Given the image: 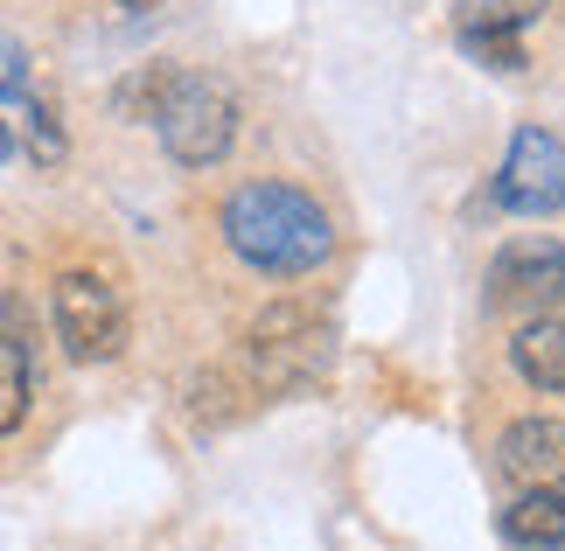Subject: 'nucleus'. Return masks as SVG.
Here are the masks:
<instances>
[{
	"label": "nucleus",
	"instance_id": "nucleus-1",
	"mask_svg": "<svg viewBox=\"0 0 565 551\" xmlns=\"http://www.w3.org/2000/svg\"><path fill=\"white\" fill-rule=\"evenodd\" d=\"M224 245L245 258L252 273L300 279L335 252V224L315 195H300L287 182H245V189H231V203H224Z\"/></svg>",
	"mask_w": 565,
	"mask_h": 551
},
{
	"label": "nucleus",
	"instance_id": "nucleus-2",
	"mask_svg": "<svg viewBox=\"0 0 565 551\" xmlns=\"http://www.w3.org/2000/svg\"><path fill=\"white\" fill-rule=\"evenodd\" d=\"M335 357V328L300 300H279L252 321L245 336V363H252V391H300L315 384Z\"/></svg>",
	"mask_w": 565,
	"mask_h": 551
},
{
	"label": "nucleus",
	"instance_id": "nucleus-3",
	"mask_svg": "<svg viewBox=\"0 0 565 551\" xmlns=\"http://www.w3.org/2000/svg\"><path fill=\"white\" fill-rule=\"evenodd\" d=\"M154 134L182 168H216L231 153V140H237V98L216 77L175 71V84H168V98L154 113Z\"/></svg>",
	"mask_w": 565,
	"mask_h": 551
},
{
	"label": "nucleus",
	"instance_id": "nucleus-4",
	"mask_svg": "<svg viewBox=\"0 0 565 551\" xmlns=\"http://www.w3.org/2000/svg\"><path fill=\"white\" fill-rule=\"evenodd\" d=\"M50 315H56V342L71 363H113L126 349V300L98 273H63L50 294Z\"/></svg>",
	"mask_w": 565,
	"mask_h": 551
},
{
	"label": "nucleus",
	"instance_id": "nucleus-5",
	"mask_svg": "<svg viewBox=\"0 0 565 551\" xmlns=\"http://www.w3.org/2000/svg\"><path fill=\"white\" fill-rule=\"evenodd\" d=\"M489 307L516 321L558 315L565 307V245L558 237H510L489 266Z\"/></svg>",
	"mask_w": 565,
	"mask_h": 551
},
{
	"label": "nucleus",
	"instance_id": "nucleus-6",
	"mask_svg": "<svg viewBox=\"0 0 565 551\" xmlns=\"http://www.w3.org/2000/svg\"><path fill=\"white\" fill-rule=\"evenodd\" d=\"M495 203L516 216H552L565 210V140L545 126H524L495 168Z\"/></svg>",
	"mask_w": 565,
	"mask_h": 551
},
{
	"label": "nucleus",
	"instance_id": "nucleus-7",
	"mask_svg": "<svg viewBox=\"0 0 565 551\" xmlns=\"http://www.w3.org/2000/svg\"><path fill=\"white\" fill-rule=\"evenodd\" d=\"M545 21V0H461V50L489 71H524V35Z\"/></svg>",
	"mask_w": 565,
	"mask_h": 551
},
{
	"label": "nucleus",
	"instance_id": "nucleus-8",
	"mask_svg": "<svg viewBox=\"0 0 565 551\" xmlns=\"http://www.w3.org/2000/svg\"><path fill=\"white\" fill-rule=\"evenodd\" d=\"M495 454L516 489H565V418H516Z\"/></svg>",
	"mask_w": 565,
	"mask_h": 551
},
{
	"label": "nucleus",
	"instance_id": "nucleus-9",
	"mask_svg": "<svg viewBox=\"0 0 565 551\" xmlns=\"http://www.w3.org/2000/svg\"><path fill=\"white\" fill-rule=\"evenodd\" d=\"M510 363H516V378H524V384L565 391V315H537V321L516 328Z\"/></svg>",
	"mask_w": 565,
	"mask_h": 551
},
{
	"label": "nucleus",
	"instance_id": "nucleus-10",
	"mask_svg": "<svg viewBox=\"0 0 565 551\" xmlns=\"http://www.w3.org/2000/svg\"><path fill=\"white\" fill-rule=\"evenodd\" d=\"M503 538L524 551H558L565 544V489H524L503 510Z\"/></svg>",
	"mask_w": 565,
	"mask_h": 551
},
{
	"label": "nucleus",
	"instance_id": "nucleus-11",
	"mask_svg": "<svg viewBox=\"0 0 565 551\" xmlns=\"http://www.w3.org/2000/svg\"><path fill=\"white\" fill-rule=\"evenodd\" d=\"M29 391H35L29 349H21L14 336H0V439H8L21 418H29Z\"/></svg>",
	"mask_w": 565,
	"mask_h": 551
},
{
	"label": "nucleus",
	"instance_id": "nucleus-12",
	"mask_svg": "<svg viewBox=\"0 0 565 551\" xmlns=\"http://www.w3.org/2000/svg\"><path fill=\"white\" fill-rule=\"evenodd\" d=\"M14 147H29L42 168H56L63 153H71V140H63V126H56V105L42 98V92L21 98V140H14Z\"/></svg>",
	"mask_w": 565,
	"mask_h": 551
},
{
	"label": "nucleus",
	"instance_id": "nucleus-13",
	"mask_svg": "<svg viewBox=\"0 0 565 551\" xmlns=\"http://www.w3.org/2000/svg\"><path fill=\"white\" fill-rule=\"evenodd\" d=\"M168 84H175V71H168V63H147V71H134V77L113 92V113H119V119H154L161 98H168Z\"/></svg>",
	"mask_w": 565,
	"mask_h": 551
},
{
	"label": "nucleus",
	"instance_id": "nucleus-14",
	"mask_svg": "<svg viewBox=\"0 0 565 551\" xmlns=\"http://www.w3.org/2000/svg\"><path fill=\"white\" fill-rule=\"evenodd\" d=\"M29 50H21L14 35H0V98H29Z\"/></svg>",
	"mask_w": 565,
	"mask_h": 551
},
{
	"label": "nucleus",
	"instance_id": "nucleus-15",
	"mask_svg": "<svg viewBox=\"0 0 565 551\" xmlns=\"http://www.w3.org/2000/svg\"><path fill=\"white\" fill-rule=\"evenodd\" d=\"M0 161H14V126L0 119Z\"/></svg>",
	"mask_w": 565,
	"mask_h": 551
},
{
	"label": "nucleus",
	"instance_id": "nucleus-16",
	"mask_svg": "<svg viewBox=\"0 0 565 551\" xmlns=\"http://www.w3.org/2000/svg\"><path fill=\"white\" fill-rule=\"evenodd\" d=\"M126 8H161V0H126Z\"/></svg>",
	"mask_w": 565,
	"mask_h": 551
},
{
	"label": "nucleus",
	"instance_id": "nucleus-17",
	"mask_svg": "<svg viewBox=\"0 0 565 551\" xmlns=\"http://www.w3.org/2000/svg\"><path fill=\"white\" fill-rule=\"evenodd\" d=\"M558 551H565V544H558Z\"/></svg>",
	"mask_w": 565,
	"mask_h": 551
}]
</instances>
